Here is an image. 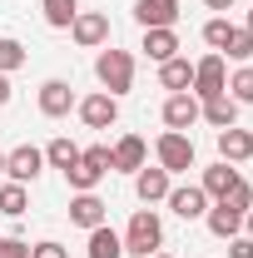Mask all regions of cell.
<instances>
[{
	"label": "cell",
	"mask_w": 253,
	"mask_h": 258,
	"mask_svg": "<svg viewBox=\"0 0 253 258\" xmlns=\"http://www.w3.org/2000/svg\"><path fill=\"white\" fill-rule=\"evenodd\" d=\"M95 75H99V85H104V95H129L134 90V55L129 50H99V60H95Z\"/></svg>",
	"instance_id": "obj_1"
},
{
	"label": "cell",
	"mask_w": 253,
	"mask_h": 258,
	"mask_svg": "<svg viewBox=\"0 0 253 258\" xmlns=\"http://www.w3.org/2000/svg\"><path fill=\"white\" fill-rule=\"evenodd\" d=\"M159 243H164V224H159V214H154V209H139V214L129 219V228H124V253L149 258V253H159Z\"/></svg>",
	"instance_id": "obj_2"
},
{
	"label": "cell",
	"mask_w": 253,
	"mask_h": 258,
	"mask_svg": "<svg viewBox=\"0 0 253 258\" xmlns=\"http://www.w3.org/2000/svg\"><path fill=\"white\" fill-rule=\"evenodd\" d=\"M154 154H159V169L164 174H189L194 169V139L179 134V129H169V134L154 139Z\"/></svg>",
	"instance_id": "obj_3"
},
{
	"label": "cell",
	"mask_w": 253,
	"mask_h": 258,
	"mask_svg": "<svg viewBox=\"0 0 253 258\" xmlns=\"http://www.w3.org/2000/svg\"><path fill=\"white\" fill-rule=\"evenodd\" d=\"M228 90V64H223V55H204V60L194 64V85H189V95L204 104V99H214Z\"/></svg>",
	"instance_id": "obj_4"
},
{
	"label": "cell",
	"mask_w": 253,
	"mask_h": 258,
	"mask_svg": "<svg viewBox=\"0 0 253 258\" xmlns=\"http://www.w3.org/2000/svg\"><path fill=\"white\" fill-rule=\"evenodd\" d=\"M70 35H75V45L99 50V45L109 40V15H104V10H80V15L70 20Z\"/></svg>",
	"instance_id": "obj_5"
},
{
	"label": "cell",
	"mask_w": 253,
	"mask_h": 258,
	"mask_svg": "<svg viewBox=\"0 0 253 258\" xmlns=\"http://www.w3.org/2000/svg\"><path fill=\"white\" fill-rule=\"evenodd\" d=\"M40 169H45V149H35V144H20V149L5 154L10 184H30V179H40Z\"/></svg>",
	"instance_id": "obj_6"
},
{
	"label": "cell",
	"mask_w": 253,
	"mask_h": 258,
	"mask_svg": "<svg viewBox=\"0 0 253 258\" xmlns=\"http://www.w3.org/2000/svg\"><path fill=\"white\" fill-rule=\"evenodd\" d=\"M134 20L144 30H174L179 25V0H139L134 5Z\"/></svg>",
	"instance_id": "obj_7"
},
{
	"label": "cell",
	"mask_w": 253,
	"mask_h": 258,
	"mask_svg": "<svg viewBox=\"0 0 253 258\" xmlns=\"http://www.w3.org/2000/svg\"><path fill=\"white\" fill-rule=\"evenodd\" d=\"M75 109H80V119H85L90 129H109L114 119H119V99L104 95V90H99V95H85Z\"/></svg>",
	"instance_id": "obj_8"
},
{
	"label": "cell",
	"mask_w": 253,
	"mask_h": 258,
	"mask_svg": "<svg viewBox=\"0 0 253 258\" xmlns=\"http://www.w3.org/2000/svg\"><path fill=\"white\" fill-rule=\"evenodd\" d=\"M75 104H80V99H75V90H70L65 80H45V85H40V114H45V119H60Z\"/></svg>",
	"instance_id": "obj_9"
},
{
	"label": "cell",
	"mask_w": 253,
	"mask_h": 258,
	"mask_svg": "<svg viewBox=\"0 0 253 258\" xmlns=\"http://www.w3.org/2000/svg\"><path fill=\"white\" fill-rule=\"evenodd\" d=\"M144 159H149V144H144L139 134H124V139L109 149V169H124V174H139Z\"/></svg>",
	"instance_id": "obj_10"
},
{
	"label": "cell",
	"mask_w": 253,
	"mask_h": 258,
	"mask_svg": "<svg viewBox=\"0 0 253 258\" xmlns=\"http://www.w3.org/2000/svg\"><path fill=\"white\" fill-rule=\"evenodd\" d=\"M164 124L179 129V134H184V129H194V124H199V99H194L189 90L169 95V99H164Z\"/></svg>",
	"instance_id": "obj_11"
},
{
	"label": "cell",
	"mask_w": 253,
	"mask_h": 258,
	"mask_svg": "<svg viewBox=\"0 0 253 258\" xmlns=\"http://www.w3.org/2000/svg\"><path fill=\"white\" fill-rule=\"evenodd\" d=\"M104 219H109V209H104L99 194H75L70 199V224L75 228H99Z\"/></svg>",
	"instance_id": "obj_12"
},
{
	"label": "cell",
	"mask_w": 253,
	"mask_h": 258,
	"mask_svg": "<svg viewBox=\"0 0 253 258\" xmlns=\"http://www.w3.org/2000/svg\"><path fill=\"white\" fill-rule=\"evenodd\" d=\"M169 209H174L179 219H204V214H209V194L199 189V184H184V189H169Z\"/></svg>",
	"instance_id": "obj_13"
},
{
	"label": "cell",
	"mask_w": 253,
	"mask_h": 258,
	"mask_svg": "<svg viewBox=\"0 0 253 258\" xmlns=\"http://www.w3.org/2000/svg\"><path fill=\"white\" fill-rule=\"evenodd\" d=\"M199 119H209L214 129H233L238 124V99L228 95V90L214 95V99H204V104H199Z\"/></svg>",
	"instance_id": "obj_14"
},
{
	"label": "cell",
	"mask_w": 253,
	"mask_h": 258,
	"mask_svg": "<svg viewBox=\"0 0 253 258\" xmlns=\"http://www.w3.org/2000/svg\"><path fill=\"white\" fill-rule=\"evenodd\" d=\"M219 159L223 164H243V159H253V134L248 129H219Z\"/></svg>",
	"instance_id": "obj_15"
},
{
	"label": "cell",
	"mask_w": 253,
	"mask_h": 258,
	"mask_svg": "<svg viewBox=\"0 0 253 258\" xmlns=\"http://www.w3.org/2000/svg\"><path fill=\"white\" fill-rule=\"evenodd\" d=\"M169 179H174V174H164V169H139V174H134V194H139L144 204H159V199H169V189H174Z\"/></svg>",
	"instance_id": "obj_16"
},
{
	"label": "cell",
	"mask_w": 253,
	"mask_h": 258,
	"mask_svg": "<svg viewBox=\"0 0 253 258\" xmlns=\"http://www.w3.org/2000/svg\"><path fill=\"white\" fill-rule=\"evenodd\" d=\"M204 224H209V233H214V238H238V228H243V214H238V209H228V204L219 199V204L204 214Z\"/></svg>",
	"instance_id": "obj_17"
},
{
	"label": "cell",
	"mask_w": 253,
	"mask_h": 258,
	"mask_svg": "<svg viewBox=\"0 0 253 258\" xmlns=\"http://www.w3.org/2000/svg\"><path fill=\"white\" fill-rule=\"evenodd\" d=\"M233 184H238V169L219 159L214 169H204V184H199V189L209 194V199H228V194H233Z\"/></svg>",
	"instance_id": "obj_18"
},
{
	"label": "cell",
	"mask_w": 253,
	"mask_h": 258,
	"mask_svg": "<svg viewBox=\"0 0 253 258\" xmlns=\"http://www.w3.org/2000/svg\"><path fill=\"white\" fill-rule=\"evenodd\" d=\"M85 253L90 258H124V238L109 224H99V228H90V248H85Z\"/></svg>",
	"instance_id": "obj_19"
},
{
	"label": "cell",
	"mask_w": 253,
	"mask_h": 258,
	"mask_svg": "<svg viewBox=\"0 0 253 258\" xmlns=\"http://www.w3.org/2000/svg\"><path fill=\"white\" fill-rule=\"evenodd\" d=\"M159 85H164V90H174V95H179V90H189V85H194V64L179 60V55H174V60H164V64H159Z\"/></svg>",
	"instance_id": "obj_20"
},
{
	"label": "cell",
	"mask_w": 253,
	"mask_h": 258,
	"mask_svg": "<svg viewBox=\"0 0 253 258\" xmlns=\"http://www.w3.org/2000/svg\"><path fill=\"white\" fill-rule=\"evenodd\" d=\"M174 50H179V35L174 30H144V55L149 60H174Z\"/></svg>",
	"instance_id": "obj_21"
},
{
	"label": "cell",
	"mask_w": 253,
	"mask_h": 258,
	"mask_svg": "<svg viewBox=\"0 0 253 258\" xmlns=\"http://www.w3.org/2000/svg\"><path fill=\"white\" fill-rule=\"evenodd\" d=\"M45 164H55V169H75V164H80V144H75V139H50V144H45Z\"/></svg>",
	"instance_id": "obj_22"
},
{
	"label": "cell",
	"mask_w": 253,
	"mask_h": 258,
	"mask_svg": "<svg viewBox=\"0 0 253 258\" xmlns=\"http://www.w3.org/2000/svg\"><path fill=\"white\" fill-rule=\"evenodd\" d=\"M40 10H45V20L55 30H70V20L80 15V0H40Z\"/></svg>",
	"instance_id": "obj_23"
},
{
	"label": "cell",
	"mask_w": 253,
	"mask_h": 258,
	"mask_svg": "<svg viewBox=\"0 0 253 258\" xmlns=\"http://www.w3.org/2000/svg\"><path fill=\"white\" fill-rule=\"evenodd\" d=\"M25 209H30V194H25V184H0V214L20 219Z\"/></svg>",
	"instance_id": "obj_24"
},
{
	"label": "cell",
	"mask_w": 253,
	"mask_h": 258,
	"mask_svg": "<svg viewBox=\"0 0 253 258\" xmlns=\"http://www.w3.org/2000/svg\"><path fill=\"white\" fill-rule=\"evenodd\" d=\"M65 179H70V189H80V194H95V184L104 179V174H99V169H90V164L80 159L75 169H65Z\"/></svg>",
	"instance_id": "obj_25"
},
{
	"label": "cell",
	"mask_w": 253,
	"mask_h": 258,
	"mask_svg": "<svg viewBox=\"0 0 253 258\" xmlns=\"http://www.w3.org/2000/svg\"><path fill=\"white\" fill-rule=\"evenodd\" d=\"M20 64H25V45L5 35V40H0V75H15Z\"/></svg>",
	"instance_id": "obj_26"
},
{
	"label": "cell",
	"mask_w": 253,
	"mask_h": 258,
	"mask_svg": "<svg viewBox=\"0 0 253 258\" xmlns=\"http://www.w3.org/2000/svg\"><path fill=\"white\" fill-rule=\"evenodd\" d=\"M223 50H228V60H243V64H248V60H253V35L243 30V25H233V35H228V45H223Z\"/></svg>",
	"instance_id": "obj_27"
},
{
	"label": "cell",
	"mask_w": 253,
	"mask_h": 258,
	"mask_svg": "<svg viewBox=\"0 0 253 258\" xmlns=\"http://www.w3.org/2000/svg\"><path fill=\"white\" fill-rule=\"evenodd\" d=\"M228 95L238 99V104H253V64H243V70L228 80Z\"/></svg>",
	"instance_id": "obj_28"
},
{
	"label": "cell",
	"mask_w": 253,
	"mask_h": 258,
	"mask_svg": "<svg viewBox=\"0 0 253 258\" xmlns=\"http://www.w3.org/2000/svg\"><path fill=\"white\" fill-rule=\"evenodd\" d=\"M228 35H233V25H228V20H223V15H214V20H209V25H204V40H209V45H214V50H223V45H228Z\"/></svg>",
	"instance_id": "obj_29"
},
{
	"label": "cell",
	"mask_w": 253,
	"mask_h": 258,
	"mask_svg": "<svg viewBox=\"0 0 253 258\" xmlns=\"http://www.w3.org/2000/svg\"><path fill=\"white\" fill-rule=\"evenodd\" d=\"M223 204H228V209H238V214H248V209H253V184H243V179H238V184H233V194H228Z\"/></svg>",
	"instance_id": "obj_30"
},
{
	"label": "cell",
	"mask_w": 253,
	"mask_h": 258,
	"mask_svg": "<svg viewBox=\"0 0 253 258\" xmlns=\"http://www.w3.org/2000/svg\"><path fill=\"white\" fill-rule=\"evenodd\" d=\"M0 258H30V243L25 238H0Z\"/></svg>",
	"instance_id": "obj_31"
},
{
	"label": "cell",
	"mask_w": 253,
	"mask_h": 258,
	"mask_svg": "<svg viewBox=\"0 0 253 258\" xmlns=\"http://www.w3.org/2000/svg\"><path fill=\"white\" fill-rule=\"evenodd\" d=\"M30 258H70V253H65V243L45 238V243H35V248H30Z\"/></svg>",
	"instance_id": "obj_32"
},
{
	"label": "cell",
	"mask_w": 253,
	"mask_h": 258,
	"mask_svg": "<svg viewBox=\"0 0 253 258\" xmlns=\"http://www.w3.org/2000/svg\"><path fill=\"white\" fill-rule=\"evenodd\" d=\"M228 258H253V238H228Z\"/></svg>",
	"instance_id": "obj_33"
},
{
	"label": "cell",
	"mask_w": 253,
	"mask_h": 258,
	"mask_svg": "<svg viewBox=\"0 0 253 258\" xmlns=\"http://www.w3.org/2000/svg\"><path fill=\"white\" fill-rule=\"evenodd\" d=\"M0 104H10V75H0Z\"/></svg>",
	"instance_id": "obj_34"
},
{
	"label": "cell",
	"mask_w": 253,
	"mask_h": 258,
	"mask_svg": "<svg viewBox=\"0 0 253 258\" xmlns=\"http://www.w3.org/2000/svg\"><path fill=\"white\" fill-rule=\"evenodd\" d=\"M209 10H233V0H204Z\"/></svg>",
	"instance_id": "obj_35"
},
{
	"label": "cell",
	"mask_w": 253,
	"mask_h": 258,
	"mask_svg": "<svg viewBox=\"0 0 253 258\" xmlns=\"http://www.w3.org/2000/svg\"><path fill=\"white\" fill-rule=\"evenodd\" d=\"M243 224H248V238H253V209H248V214H243Z\"/></svg>",
	"instance_id": "obj_36"
},
{
	"label": "cell",
	"mask_w": 253,
	"mask_h": 258,
	"mask_svg": "<svg viewBox=\"0 0 253 258\" xmlns=\"http://www.w3.org/2000/svg\"><path fill=\"white\" fill-rule=\"evenodd\" d=\"M243 30H248V35H253V10H248V25H243Z\"/></svg>",
	"instance_id": "obj_37"
},
{
	"label": "cell",
	"mask_w": 253,
	"mask_h": 258,
	"mask_svg": "<svg viewBox=\"0 0 253 258\" xmlns=\"http://www.w3.org/2000/svg\"><path fill=\"white\" fill-rule=\"evenodd\" d=\"M0 174H5V154H0Z\"/></svg>",
	"instance_id": "obj_38"
},
{
	"label": "cell",
	"mask_w": 253,
	"mask_h": 258,
	"mask_svg": "<svg viewBox=\"0 0 253 258\" xmlns=\"http://www.w3.org/2000/svg\"><path fill=\"white\" fill-rule=\"evenodd\" d=\"M149 258H169V253H149Z\"/></svg>",
	"instance_id": "obj_39"
}]
</instances>
